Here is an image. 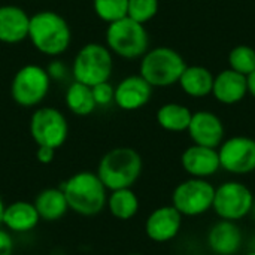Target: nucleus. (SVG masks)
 I'll return each instance as SVG.
<instances>
[{"mask_svg": "<svg viewBox=\"0 0 255 255\" xmlns=\"http://www.w3.org/2000/svg\"><path fill=\"white\" fill-rule=\"evenodd\" d=\"M30 15L19 6H0V42L6 45H16L28 39Z\"/></svg>", "mask_w": 255, "mask_h": 255, "instance_id": "obj_16", "label": "nucleus"}, {"mask_svg": "<svg viewBox=\"0 0 255 255\" xmlns=\"http://www.w3.org/2000/svg\"><path fill=\"white\" fill-rule=\"evenodd\" d=\"M182 218L184 217L172 205L160 206L148 215L145 221V233L152 242H170L179 235Z\"/></svg>", "mask_w": 255, "mask_h": 255, "instance_id": "obj_12", "label": "nucleus"}, {"mask_svg": "<svg viewBox=\"0 0 255 255\" xmlns=\"http://www.w3.org/2000/svg\"><path fill=\"white\" fill-rule=\"evenodd\" d=\"M39 218L42 221L54 223L61 220L67 211H69V203L66 200V196L61 188H45L42 190L33 202Z\"/></svg>", "mask_w": 255, "mask_h": 255, "instance_id": "obj_21", "label": "nucleus"}, {"mask_svg": "<svg viewBox=\"0 0 255 255\" xmlns=\"http://www.w3.org/2000/svg\"><path fill=\"white\" fill-rule=\"evenodd\" d=\"M51 78L45 67L25 64L19 67L10 81V97L21 108H36L48 96Z\"/></svg>", "mask_w": 255, "mask_h": 255, "instance_id": "obj_7", "label": "nucleus"}, {"mask_svg": "<svg viewBox=\"0 0 255 255\" xmlns=\"http://www.w3.org/2000/svg\"><path fill=\"white\" fill-rule=\"evenodd\" d=\"M91 90H93V96H94V100H96L97 106H108V105L114 103L115 87H112L109 84V81L97 84V85L91 87Z\"/></svg>", "mask_w": 255, "mask_h": 255, "instance_id": "obj_28", "label": "nucleus"}, {"mask_svg": "<svg viewBox=\"0 0 255 255\" xmlns=\"http://www.w3.org/2000/svg\"><path fill=\"white\" fill-rule=\"evenodd\" d=\"M187 131L193 143L209 148H218L223 143L226 133L221 118L209 111L193 112Z\"/></svg>", "mask_w": 255, "mask_h": 255, "instance_id": "obj_13", "label": "nucleus"}, {"mask_svg": "<svg viewBox=\"0 0 255 255\" xmlns=\"http://www.w3.org/2000/svg\"><path fill=\"white\" fill-rule=\"evenodd\" d=\"M152 97V87L140 76V75H130L120 81L115 87L114 103L127 112L139 111L149 103Z\"/></svg>", "mask_w": 255, "mask_h": 255, "instance_id": "obj_14", "label": "nucleus"}, {"mask_svg": "<svg viewBox=\"0 0 255 255\" xmlns=\"http://www.w3.org/2000/svg\"><path fill=\"white\" fill-rule=\"evenodd\" d=\"M193 112L181 103H166L158 108L155 114V120L158 126L172 133H182L187 131L190 121H191Z\"/></svg>", "mask_w": 255, "mask_h": 255, "instance_id": "obj_22", "label": "nucleus"}, {"mask_svg": "<svg viewBox=\"0 0 255 255\" xmlns=\"http://www.w3.org/2000/svg\"><path fill=\"white\" fill-rule=\"evenodd\" d=\"M255 197L253 191L239 181H227L215 188L212 211L220 220L239 221L251 214Z\"/></svg>", "mask_w": 255, "mask_h": 255, "instance_id": "obj_10", "label": "nucleus"}, {"mask_svg": "<svg viewBox=\"0 0 255 255\" xmlns=\"http://www.w3.org/2000/svg\"><path fill=\"white\" fill-rule=\"evenodd\" d=\"M229 66L232 70L248 76L255 69V49L250 45H238L229 52Z\"/></svg>", "mask_w": 255, "mask_h": 255, "instance_id": "obj_26", "label": "nucleus"}, {"mask_svg": "<svg viewBox=\"0 0 255 255\" xmlns=\"http://www.w3.org/2000/svg\"><path fill=\"white\" fill-rule=\"evenodd\" d=\"M187 63L184 57L170 46L148 49L140 58L139 75L152 88H167L178 84Z\"/></svg>", "mask_w": 255, "mask_h": 255, "instance_id": "obj_4", "label": "nucleus"}, {"mask_svg": "<svg viewBox=\"0 0 255 255\" xmlns=\"http://www.w3.org/2000/svg\"><path fill=\"white\" fill-rule=\"evenodd\" d=\"M112 52L106 45L96 42L84 45L76 52L72 64L73 79L88 87L108 82L112 76Z\"/></svg>", "mask_w": 255, "mask_h": 255, "instance_id": "obj_6", "label": "nucleus"}, {"mask_svg": "<svg viewBox=\"0 0 255 255\" xmlns=\"http://www.w3.org/2000/svg\"><path fill=\"white\" fill-rule=\"evenodd\" d=\"M247 84H248V94H251L255 99V69L247 76Z\"/></svg>", "mask_w": 255, "mask_h": 255, "instance_id": "obj_32", "label": "nucleus"}, {"mask_svg": "<svg viewBox=\"0 0 255 255\" xmlns=\"http://www.w3.org/2000/svg\"><path fill=\"white\" fill-rule=\"evenodd\" d=\"M13 254V239L10 233L0 227V255Z\"/></svg>", "mask_w": 255, "mask_h": 255, "instance_id": "obj_30", "label": "nucleus"}, {"mask_svg": "<svg viewBox=\"0 0 255 255\" xmlns=\"http://www.w3.org/2000/svg\"><path fill=\"white\" fill-rule=\"evenodd\" d=\"M30 136L37 146L58 149L69 136V124L64 114L52 106L37 108L30 118Z\"/></svg>", "mask_w": 255, "mask_h": 255, "instance_id": "obj_8", "label": "nucleus"}, {"mask_svg": "<svg viewBox=\"0 0 255 255\" xmlns=\"http://www.w3.org/2000/svg\"><path fill=\"white\" fill-rule=\"evenodd\" d=\"M28 40L40 54L58 57L72 43V28L58 12L39 10L30 16Z\"/></svg>", "mask_w": 255, "mask_h": 255, "instance_id": "obj_1", "label": "nucleus"}, {"mask_svg": "<svg viewBox=\"0 0 255 255\" xmlns=\"http://www.w3.org/2000/svg\"><path fill=\"white\" fill-rule=\"evenodd\" d=\"M250 215H253L255 220V202H254V205H253V209H251V214H250Z\"/></svg>", "mask_w": 255, "mask_h": 255, "instance_id": "obj_34", "label": "nucleus"}, {"mask_svg": "<svg viewBox=\"0 0 255 255\" xmlns=\"http://www.w3.org/2000/svg\"><path fill=\"white\" fill-rule=\"evenodd\" d=\"M64 102L67 109L76 117H88L97 108L91 87L81 84L78 81H73L67 87Z\"/></svg>", "mask_w": 255, "mask_h": 255, "instance_id": "obj_23", "label": "nucleus"}, {"mask_svg": "<svg viewBox=\"0 0 255 255\" xmlns=\"http://www.w3.org/2000/svg\"><path fill=\"white\" fill-rule=\"evenodd\" d=\"M45 69H46L51 81H64L69 75V69L61 60H52L48 64V67H45Z\"/></svg>", "mask_w": 255, "mask_h": 255, "instance_id": "obj_29", "label": "nucleus"}, {"mask_svg": "<svg viewBox=\"0 0 255 255\" xmlns=\"http://www.w3.org/2000/svg\"><path fill=\"white\" fill-rule=\"evenodd\" d=\"M181 166L190 178L208 179L221 169L218 149L193 143L182 152Z\"/></svg>", "mask_w": 255, "mask_h": 255, "instance_id": "obj_15", "label": "nucleus"}, {"mask_svg": "<svg viewBox=\"0 0 255 255\" xmlns=\"http://www.w3.org/2000/svg\"><path fill=\"white\" fill-rule=\"evenodd\" d=\"M105 40L109 51L124 60L142 58L149 49V36L145 24H140L130 16L108 24Z\"/></svg>", "mask_w": 255, "mask_h": 255, "instance_id": "obj_5", "label": "nucleus"}, {"mask_svg": "<svg viewBox=\"0 0 255 255\" xmlns=\"http://www.w3.org/2000/svg\"><path fill=\"white\" fill-rule=\"evenodd\" d=\"M158 7L160 0H128L127 16L140 24H146L158 13Z\"/></svg>", "mask_w": 255, "mask_h": 255, "instance_id": "obj_27", "label": "nucleus"}, {"mask_svg": "<svg viewBox=\"0 0 255 255\" xmlns=\"http://www.w3.org/2000/svg\"><path fill=\"white\" fill-rule=\"evenodd\" d=\"M214 78V73L208 67L194 64L185 67L178 84L187 96L193 99H203L212 94Z\"/></svg>", "mask_w": 255, "mask_h": 255, "instance_id": "obj_20", "label": "nucleus"}, {"mask_svg": "<svg viewBox=\"0 0 255 255\" xmlns=\"http://www.w3.org/2000/svg\"><path fill=\"white\" fill-rule=\"evenodd\" d=\"M94 13L103 22H115L127 16L128 0H93Z\"/></svg>", "mask_w": 255, "mask_h": 255, "instance_id": "obj_25", "label": "nucleus"}, {"mask_svg": "<svg viewBox=\"0 0 255 255\" xmlns=\"http://www.w3.org/2000/svg\"><path fill=\"white\" fill-rule=\"evenodd\" d=\"M143 161L140 154L128 146H118L108 151L99 161L97 176L108 191L131 188L140 178Z\"/></svg>", "mask_w": 255, "mask_h": 255, "instance_id": "obj_3", "label": "nucleus"}, {"mask_svg": "<svg viewBox=\"0 0 255 255\" xmlns=\"http://www.w3.org/2000/svg\"><path fill=\"white\" fill-rule=\"evenodd\" d=\"M247 255H255V250H254V251H251V253H248Z\"/></svg>", "mask_w": 255, "mask_h": 255, "instance_id": "obj_35", "label": "nucleus"}, {"mask_svg": "<svg viewBox=\"0 0 255 255\" xmlns=\"http://www.w3.org/2000/svg\"><path fill=\"white\" fill-rule=\"evenodd\" d=\"M220 166L232 175H250L255 170V139L233 136L217 148Z\"/></svg>", "mask_w": 255, "mask_h": 255, "instance_id": "obj_11", "label": "nucleus"}, {"mask_svg": "<svg viewBox=\"0 0 255 255\" xmlns=\"http://www.w3.org/2000/svg\"><path fill=\"white\" fill-rule=\"evenodd\" d=\"M248 94L247 76L241 75L230 67L220 72L214 78L212 96L223 105H236Z\"/></svg>", "mask_w": 255, "mask_h": 255, "instance_id": "obj_18", "label": "nucleus"}, {"mask_svg": "<svg viewBox=\"0 0 255 255\" xmlns=\"http://www.w3.org/2000/svg\"><path fill=\"white\" fill-rule=\"evenodd\" d=\"M106 206L111 215L120 221H128L136 217L139 211V197L131 188H121L111 191Z\"/></svg>", "mask_w": 255, "mask_h": 255, "instance_id": "obj_24", "label": "nucleus"}, {"mask_svg": "<svg viewBox=\"0 0 255 255\" xmlns=\"http://www.w3.org/2000/svg\"><path fill=\"white\" fill-rule=\"evenodd\" d=\"M127 255H143V254H127Z\"/></svg>", "mask_w": 255, "mask_h": 255, "instance_id": "obj_36", "label": "nucleus"}, {"mask_svg": "<svg viewBox=\"0 0 255 255\" xmlns=\"http://www.w3.org/2000/svg\"><path fill=\"white\" fill-rule=\"evenodd\" d=\"M60 188L66 196L69 209L78 215L94 217L106 208L108 190L96 172H78L64 181Z\"/></svg>", "mask_w": 255, "mask_h": 255, "instance_id": "obj_2", "label": "nucleus"}, {"mask_svg": "<svg viewBox=\"0 0 255 255\" xmlns=\"http://www.w3.org/2000/svg\"><path fill=\"white\" fill-rule=\"evenodd\" d=\"M208 245L215 255H235L244 245V233L235 221L220 220L208 233Z\"/></svg>", "mask_w": 255, "mask_h": 255, "instance_id": "obj_17", "label": "nucleus"}, {"mask_svg": "<svg viewBox=\"0 0 255 255\" xmlns=\"http://www.w3.org/2000/svg\"><path fill=\"white\" fill-rule=\"evenodd\" d=\"M4 202L1 200V197H0V226H1V220H3V211H4Z\"/></svg>", "mask_w": 255, "mask_h": 255, "instance_id": "obj_33", "label": "nucleus"}, {"mask_svg": "<svg viewBox=\"0 0 255 255\" xmlns=\"http://www.w3.org/2000/svg\"><path fill=\"white\" fill-rule=\"evenodd\" d=\"M40 218L33 203L16 200L4 206L1 226L12 233H28L37 227Z\"/></svg>", "mask_w": 255, "mask_h": 255, "instance_id": "obj_19", "label": "nucleus"}, {"mask_svg": "<svg viewBox=\"0 0 255 255\" xmlns=\"http://www.w3.org/2000/svg\"><path fill=\"white\" fill-rule=\"evenodd\" d=\"M215 187L208 179L188 178L172 193V206L182 217H200L212 209Z\"/></svg>", "mask_w": 255, "mask_h": 255, "instance_id": "obj_9", "label": "nucleus"}, {"mask_svg": "<svg viewBox=\"0 0 255 255\" xmlns=\"http://www.w3.org/2000/svg\"><path fill=\"white\" fill-rule=\"evenodd\" d=\"M55 157V149L49 146H37L36 149V158L40 164H49L52 163Z\"/></svg>", "mask_w": 255, "mask_h": 255, "instance_id": "obj_31", "label": "nucleus"}, {"mask_svg": "<svg viewBox=\"0 0 255 255\" xmlns=\"http://www.w3.org/2000/svg\"><path fill=\"white\" fill-rule=\"evenodd\" d=\"M196 255H206V254H196Z\"/></svg>", "mask_w": 255, "mask_h": 255, "instance_id": "obj_37", "label": "nucleus"}]
</instances>
